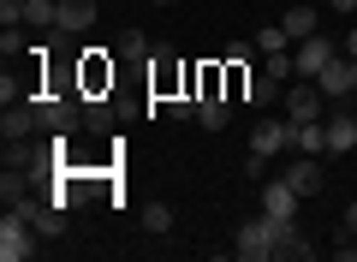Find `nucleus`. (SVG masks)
Here are the masks:
<instances>
[{
	"label": "nucleus",
	"mask_w": 357,
	"mask_h": 262,
	"mask_svg": "<svg viewBox=\"0 0 357 262\" xmlns=\"http://www.w3.org/2000/svg\"><path fill=\"white\" fill-rule=\"evenodd\" d=\"M18 48H24V42H18V30H13V24H6V30H0V54H6V60H13V54H18Z\"/></svg>",
	"instance_id": "393cba45"
},
{
	"label": "nucleus",
	"mask_w": 357,
	"mask_h": 262,
	"mask_svg": "<svg viewBox=\"0 0 357 262\" xmlns=\"http://www.w3.org/2000/svg\"><path fill=\"white\" fill-rule=\"evenodd\" d=\"M36 238L42 233L24 221V214L6 209V221H0V256H6V262H30V256H36Z\"/></svg>",
	"instance_id": "f03ea898"
},
{
	"label": "nucleus",
	"mask_w": 357,
	"mask_h": 262,
	"mask_svg": "<svg viewBox=\"0 0 357 262\" xmlns=\"http://www.w3.org/2000/svg\"><path fill=\"white\" fill-rule=\"evenodd\" d=\"M143 66H149V89H155V96H178V89H191V78H185V66H178L173 48H155Z\"/></svg>",
	"instance_id": "7ed1b4c3"
},
{
	"label": "nucleus",
	"mask_w": 357,
	"mask_h": 262,
	"mask_svg": "<svg viewBox=\"0 0 357 262\" xmlns=\"http://www.w3.org/2000/svg\"><path fill=\"white\" fill-rule=\"evenodd\" d=\"M316 84H321V96H328V101L357 96V60H351V54H333V60L321 66V78H316Z\"/></svg>",
	"instance_id": "423d86ee"
},
{
	"label": "nucleus",
	"mask_w": 357,
	"mask_h": 262,
	"mask_svg": "<svg viewBox=\"0 0 357 262\" xmlns=\"http://www.w3.org/2000/svg\"><path fill=\"white\" fill-rule=\"evenodd\" d=\"M345 54H351V60H357V30H345Z\"/></svg>",
	"instance_id": "cd10ccee"
},
{
	"label": "nucleus",
	"mask_w": 357,
	"mask_h": 262,
	"mask_svg": "<svg viewBox=\"0 0 357 262\" xmlns=\"http://www.w3.org/2000/svg\"><path fill=\"white\" fill-rule=\"evenodd\" d=\"M333 54H340V48H333V36H321V30H316V36H304V42H298V54H292L298 78H321V66H328Z\"/></svg>",
	"instance_id": "1a4fd4ad"
},
{
	"label": "nucleus",
	"mask_w": 357,
	"mask_h": 262,
	"mask_svg": "<svg viewBox=\"0 0 357 262\" xmlns=\"http://www.w3.org/2000/svg\"><path fill=\"white\" fill-rule=\"evenodd\" d=\"M197 119H203L208 131H220V125H227V101H203V108H197Z\"/></svg>",
	"instance_id": "5701e85b"
},
{
	"label": "nucleus",
	"mask_w": 357,
	"mask_h": 262,
	"mask_svg": "<svg viewBox=\"0 0 357 262\" xmlns=\"http://www.w3.org/2000/svg\"><path fill=\"white\" fill-rule=\"evenodd\" d=\"M280 150H292V119H256L250 125V155H262V161H274Z\"/></svg>",
	"instance_id": "39448f33"
},
{
	"label": "nucleus",
	"mask_w": 357,
	"mask_h": 262,
	"mask_svg": "<svg viewBox=\"0 0 357 262\" xmlns=\"http://www.w3.org/2000/svg\"><path fill=\"white\" fill-rule=\"evenodd\" d=\"M280 24H286V36H292V42H304V36H316V30H321V13H316V6H292Z\"/></svg>",
	"instance_id": "a211bd4d"
},
{
	"label": "nucleus",
	"mask_w": 357,
	"mask_h": 262,
	"mask_svg": "<svg viewBox=\"0 0 357 262\" xmlns=\"http://www.w3.org/2000/svg\"><path fill=\"white\" fill-rule=\"evenodd\" d=\"M13 209L24 214V221L36 226L42 238H60V233H66V209H60V203H36V197H24V203H13Z\"/></svg>",
	"instance_id": "0eeeda50"
},
{
	"label": "nucleus",
	"mask_w": 357,
	"mask_h": 262,
	"mask_svg": "<svg viewBox=\"0 0 357 262\" xmlns=\"http://www.w3.org/2000/svg\"><path fill=\"white\" fill-rule=\"evenodd\" d=\"M149 6H173V0H149Z\"/></svg>",
	"instance_id": "c85d7f7f"
},
{
	"label": "nucleus",
	"mask_w": 357,
	"mask_h": 262,
	"mask_svg": "<svg viewBox=\"0 0 357 262\" xmlns=\"http://www.w3.org/2000/svg\"><path fill=\"white\" fill-rule=\"evenodd\" d=\"M280 101H286V119H292V125H304V119H321V101H328V96H321V84H316V78H292Z\"/></svg>",
	"instance_id": "20e7f679"
},
{
	"label": "nucleus",
	"mask_w": 357,
	"mask_h": 262,
	"mask_svg": "<svg viewBox=\"0 0 357 262\" xmlns=\"http://www.w3.org/2000/svg\"><path fill=\"white\" fill-rule=\"evenodd\" d=\"M340 233H351V238H357V203H351V209H345V221H340Z\"/></svg>",
	"instance_id": "bb28decb"
},
{
	"label": "nucleus",
	"mask_w": 357,
	"mask_h": 262,
	"mask_svg": "<svg viewBox=\"0 0 357 262\" xmlns=\"http://www.w3.org/2000/svg\"><path fill=\"white\" fill-rule=\"evenodd\" d=\"M274 233H280L274 214H250V221L238 226V238H232V256H244V262H274Z\"/></svg>",
	"instance_id": "f257e3e1"
},
{
	"label": "nucleus",
	"mask_w": 357,
	"mask_h": 262,
	"mask_svg": "<svg viewBox=\"0 0 357 262\" xmlns=\"http://www.w3.org/2000/svg\"><path fill=\"white\" fill-rule=\"evenodd\" d=\"M54 18H60V0H24V24L54 30Z\"/></svg>",
	"instance_id": "6ab92c4d"
},
{
	"label": "nucleus",
	"mask_w": 357,
	"mask_h": 262,
	"mask_svg": "<svg viewBox=\"0 0 357 262\" xmlns=\"http://www.w3.org/2000/svg\"><path fill=\"white\" fill-rule=\"evenodd\" d=\"M262 214H274V221H298V191L286 185V173L262 185Z\"/></svg>",
	"instance_id": "9b49d317"
},
{
	"label": "nucleus",
	"mask_w": 357,
	"mask_h": 262,
	"mask_svg": "<svg viewBox=\"0 0 357 262\" xmlns=\"http://www.w3.org/2000/svg\"><path fill=\"white\" fill-rule=\"evenodd\" d=\"M96 0H60V18H54V30H66V36H84L89 24H96Z\"/></svg>",
	"instance_id": "f8f14e48"
},
{
	"label": "nucleus",
	"mask_w": 357,
	"mask_h": 262,
	"mask_svg": "<svg viewBox=\"0 0 357 262\" xmlns=\"http://www.w3.org/2000/svg\"><path fill=\"white\" fill-rule=\"evenodd\" d=\"M84 89H89V96L114 89V54H89V60H84Z\"/></svg>",
	"instance_id": "f3484780"
},
{
	"label": "nucleus",
	"mask_w": 357,
	"mask_h": 262,
	"mask_svg": "<svg viewBox=\"0 0 357 262\" xmlns=\"http://www.w3.org/2000/svg\"><path fill=\"white\" fill-rule=\"evenodd\" d=\"M220 66L227 60H203L191 72V96H197V108H203V101H220Z\"/></svg>",
	"instance_id": "4468645a"
},
{
	"label": "nucleus",
	"mask_w": 357,
	"mask_h": 262,
	"mask_svg": "<svg viewBox=\"0 0 357 262\" xmlns=\"http://www.w3.org/2000/svg\"><path fill=\"white\" fill-rule=\"evenodd\" d=\"M149 36H143V30H126V36H119V60H149Z\"/></svg>",
	"instance_id": "aec40b11"
},
{
	"label": "nucleus",
	"mask_w": 357,
	"mask_h": 262,
	"mask_svg": "<svg viewBox=\"0 0 357 262\" xmlns=\"http://www.w3.org/2000/svg\"><path fill=\"white\" fill-rule=\"evenodd\" d=\"M286 42H292L286 24H262V30H256V48H262V54H286Z\"/></svg>",
	"instance_id": "412c9836"
},
{
	"label": "nucleus",
	"mask_w": 357,
	"mask_h": 262,
	"mask_svg": "<svg viewBox=\"0 0 357 262\" xmlns=\"http://www.w3.org/2000/svg\"><path fill=\"white\" fill-rule=\"evenodd\" d=\"M328 13H333V18H351V13H357V0H328Z\"/></svg>",
	"instance_id": "a878e982"
},
{
	"label": "nucleus",
	"mask_w": 357,
	"mask_h": 262,
	"mask_svg": "<svg viewBox=\"0 0 357 262\" xmlns=\"http://www.w3.org/2000/svg\"><path fill=\"white\" fill-rule=\"evenodd\" d=\"M321 125H328V155H351L357 150V119L351 113H328Z\"/></svg>",
	"instance_id": "ddd939ff"
},
{
	"label": "nucleus",
	"mask_w": 357,
	"mask_h": 262,
	"mask_svg": "<svg viewBox=\"0 0 357 262\" xmlns=\"http://www.w3.org/2000/svg\"><path fill=\"white\" fill-rule=\"evenodd\" d=\"M280 96H286V84H280V78H268V72L244 78V101H250V108H274Z\"/></svg>",
	"instance_id": "2eb2a0df"
},
{
	"label": "nucleus",
	"mask_w": 357,
	"mask_h": 262,
	"mask_svg": "<svg viewBox=\"0 0 357 262\" xmlns=\"http://www.w3.org/2000/svg\"><path fill=\"white\" fill-rule=\"evenodd\" d=\"M0 18L6 24H24V0H0Z\"/></svg>",
	"instance_id": "b1692460"
},
{
	"label": "nucleus",
	"mask_w": 357,
	"mask_h": 262,
	"mask_svg": "<svg viewBox=\"0 0 357 262\" xmlns=\"http://www.w3.org/2000/svg\"><path fill=\"white\" fill-rule=\"evenodd\" d=\"M292 150H298V155H328V125H321V119L292 125Z\"/></svg>",
	"instance_id": "dca6fc26"
},
{
	"label": "nucleus",
	"mask_w": 357,
	"mask_h": 262,
	"mask_svg": "<svg viewBox=\"0 0 357 262\" xmlns=\"http://www.w3.org/2000/svg\"><path fill=\"white\" fill-rule=\"evenodd\" d=\"M143 226H149L155 238H161V233H173V209H167V203H149V209H143Z\"/></svg>",
	"instance_id": "4be33fe9"
},
{
	"label": "nucleus",
	"mask_w": 357,
	"mask_h": 262,
	"mask_svg": "<svg viewBox=\"0 0 357 262\" xmlns=\"http://www.w3.org/2000/svg\"><path fill=\"white\" fill-rule=\"evenodd\" d=\"M36 125H42V108H36V101H6V113H0V138L18 143V138H30Z\"/></svg>",
	"instance_id": "6e6552de"
},
{
	"label": "nucleus",
	"mask_w": 357,
	"mask_h": 262,
	"mask_svg": "<svg viewBox=\"0 0 357 262\" xmlns=\"http://www.w3.org/2000/svg\"><path fill=\"white\" fill-rule=\"evenodd\" d=\"M286 185H292L298 197H316V191L328 185V173H321V155H298V161L286 167Z\"/></svg>",
	"instance_id": "9d476101"
}]
</instances>
